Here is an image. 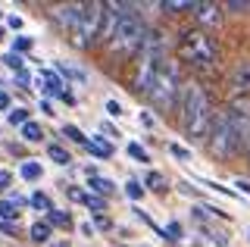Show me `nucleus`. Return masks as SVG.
I'll return each instance as SVG.
<instances>
[{
  "label": "nucleus",
  "mask_w": 250,
  "mask_h": 247,
  "mask_svg": "<svg viewBox=\"0 0 250 247\" xmlns=\"http://www.w3.org/2000/svg\"><path fill=\"white\" fill-rule=\"evenodd\" d=\"M213 122V103L197 82L182 88V132L188 138H203Z\"/></svg>",
  "instance_id": "nucleus-1"
},
{
  "label": "nucleus",
  "mask_w": 250,
  "mask_h": 247,
  "mask_svg": "<svg viewBox=\"0 0 250 247\" xmlns=\"http://www.w3.org/2000/svg\"><path fill=\"white\" fill-rule=\"evenodd\" d=\"M178 53H182L185 60H191L194 66H213L219 60L216 41L207 32H200V28H188V32H182V38H178Z\"/></svg>",
  "instance_id": "nucleus-2"
},
{
  "label": "nucleus",
  "mask_w": 250,
  "mask_h": 247,
  "mask_svg": "<svg viewBox=\"0 0 250 247\" xmlns=\"http://www.w3.org/2000/svg\"><path fill=\"white\" fill-rule=\"evenodd\" d=\"M178 91H182V84H178V69L169 66L166 60H163L160 69H156V75H153V84H150V91H147V97L153 100L156 110L169 113L172 106H175Z\"/></svg>",
  "instance_id": "nucleus-3"
},
{
  "label": "nucleus",
  "mask_w": 250,
  "mask_h": 247,
  "mask_svg": "<svg viewBox=\"0 0 250 247\" xmlns=\"http://www.w3.org/2000/svg\"><path fill=\"white\" fill-rule=\"evenodd\" d=\"M141 41H144V25H141V19L131 16V13L119 16V22H116L113 32H109V50L125 57V53H135L141 47Z\"/></svg>",
  "instance_id": "nucleus-4"
},
{
  "label": "nucleus",
  "mask_w": 250,
  "mask_h": 247,
  "mask_svg": "<svg viewBox=\"0 0 250 247\" xmlns=\"http://www.w3.org/2000/svg\"><path fill=\"white\" fill-rule=\"evenodd\" d=\"M100 28H104V3H88L82 6V16H78L75 28H72V44L75 47H91L100 38Z\"/></svg>",
  "instance_id": "nucleus-5"
},
{
  "label": "nucleus",
  "mask_w": 250,
  "mask_h": 247,
  "mask_svg": "<svg viewBox=\"0 0 250 247\" xmlns=\"http://www.w3.org/2000/svg\"><path fill=\"white\" fill-rule=\"evenodd\" d=\"M209 150L213 157L225 160L231 153V122H229V110H219L213 113V122H209Z\"/></svg>",
  "instance_id": "nucleus-6"
},
{
  "label": "nucleus",
  "mask_w": 250,
  "mask_h": 247,
  "mask_svg": "<svg viewBox=\"0 0 250 247\" xmlns=\"http://www.w3.org/2000/svg\"><path fill=\"white\" fill-rule=\"evenodd\" d=\"M191 13H194V19H197L203 28H219L222 25V13H219L216 3H194Z\"/></svg>",
  "instance_id": "nucleus-7"
},
{
  "label": "nucleus",
  "mask_w": 250,
  "mask_h": 247,
  "mask_svg": "<svg viewBox=\"0 0 250 247\" xmlns=\"http://www.w3.org/2000/svg\"><path fill=\"white\" fill-rule=\"evenodd\" d=\"M231 88L238 91V94L250 91V60H244V63L234 66V72H231Z\"/></svg>",
  "instance_id": "nucleus-8"
},
{
  "label": "nucleus",
  "mask_w": 250,
  "mask_h": 247,
  "mask_svg": "<svg viewBox=\"0 0 250 247\" xmlns=\"http://www.w3.org/2000/svg\"><path fill=\"white\" fill-rule=\"evenodd\" d=\"M78 16H82V6H78V3H69V6H60V10H57V22L66 25V28H75Z\"/></svg>",
  "instance_id": "nucleus-9"
},
{
  "label": "nucleus",
  "mask_w": 250,
  "mask_h": 247,
  "mask_svg": "<svg viewBox=\"0 0 250 247\" xmlns=\"http://www.w3.org/2000/svg\"><path fill=\"white\" fill-rule=\"evenodd\" d=\"M84 147H88L94 157H100V160H106V157H113V147L104 141V138H84Z\"/></svg>",
  "instance_id": "nucleus-10"
},
{
  "label": "nucleus",
  "mask_w": 250,
  "mask_h": 247,
  "mask_svg": "<svg viewBox=\"0 0 250 247\" xmlns=\"http://www.w3.org/2000/svg\"><path fill=\"white\" fill-rule=\"evenodd\" d=\"M144 185H147L150 191H156V194H166V191H169V182H166V175H160V172H150Z\"/></svg>",
  "instance_id": "nucleus-11"
},
{
  "label": "nucleus",
  "mask_w": 250,
  "mask_h": 247,
  "mask_svg": "<svg viewBox=\"0 0 250 247\" xmlns=\"http://www.w3.org/2000/svg\"><path fill=\"white\" fill-rule=\"evenodd\" d=\"M91 191H97L100 197H106V194H113V182L109 179H100V175H91Z\"/></svg>",
  "instance_id": "nucleus-12"
},
{
  "label": "nucleus",
  "mask_w": 250,
  "mask_h": 247,
  "mask_svg": "<svg viewBox=\"0 0 250 247\" xmlns=\"http://www.w3.org/2000/svg\"><path fill=\"white\" fill-rule=\"evenodd\" d=\"M22 179L25 182H35V179H41V163H35V160H28V163H22Z\"/></svg>",
  "instance_id": "nucleus-13"
},
{
  "label": "nucleus",
  "mask_w": 250,
  "mask_h": 247,
  "mask_svg": "<svg viewBox=\"0 0 250 247\" xmlns=\"http://www.w3.org/2000/svg\"><path fill=\"white\" fill-rule=\"evenodd\" d=\"M22 138H25V141H41L44 138V132H41V125H38V122H25V125H22Z\"/></svg>",
  "instance_id": "nucleus-14"
},
{
  "label": "nucleus",
  "mask_w": 250,
  "mask_h": 247,
  "mask_svg": "<svg viewBox=\"0 0 250 247\" xmlns=\"http://www.w3.org/2000/svg\"><path fill=\"white\" fill-rule=\"evenodd\" d=\"M47 226L69 228V226H72V216H69V213H62V210H50V222H47Z\"/></svg>",
  "instance_id": "nucleus-15"
},
{
  "label": "nucleus",
  "mask_w": 250,
  "mask_h": 247,
  "mask_svg": "<svg viewBox=\"0 0 250 247\" xmlns=\"http://www.w3.org/2000/svg\"><path fill=\"white\" fill-rule=\"evenodd\" d=\"M191 6H194V3H188V0H169V3L163 0L160 10H163V13H182V10H191Z\"/></svg>",
  "instance_id": "nucleus-16"
},
{
  "label": "nucleus",
  "mask_w": 250,
  "mask_h": 247,
  "mask_svg": "<svg viewBox=\"0 0 250 247\" xmlns=\"http://www.w3.org/2000/svg\"><path fill=\"white\" fill-rule=\"evenodd\" d=\"M31 238H35L38 244L47 241V238H50V226H47V222H35V226H31Z\"/></svg>",
  "instance_id": "nucleus-17"
},
{
  "label": "nucleus",
  "mask_w": 250,
  "mask_h": 247,
  "mask_svg": "<svg viewBox=\"0 0 250 247\" xmlns=\"http://www.w3.org/2000/svg\"><path fill=\"white\" fill-rule=\"evenodd\" d=\"M47 153H50V160H53V163H60V166H66V163H72V157H69V153H66V150H62V147H57V144H53V147H50V150H47Z\"/></svg>",
  "instance_id": "nucleus-18"
},
{
  "label": "nucleus",
  "mask_w": 250,
  "mask_h": 247,
  "mask_svg": "<svg viewBox=\"0 0 250 247\" xmlns=\"http://www.w3.org/2000/svg\"><path fill=\"white\" fill-rule=\"evenodd\" d=\"M10 122H13V125H25V122H28V110H10Z\"/></svg>",
  "instance_id": "nucleus-19"
},
{
  "label": "nucleus",
  "mask_w": 250,
  "mask_h": 247,
  "mask_svg": "<svg viewBox=\"0 0 250 247\" xmlns=\"http://www.w3.org/2000/svg\"><path fill=\"white\" fill-rule=\"evenodd\" d=\"M31 206H38V210H47V213L53 210V206H50V197H47V194H35V197H31Z\"/></svg>",
  "instance_id": "nucleus-20"
},
{
  "label": "nucleus",
  "mask_w": 250,
  "mask_h": 247,
  "mask_svg": "<svg viewBox=\"0 0 250 247\" xmlns=\"http://www.w3.org/2000/svg\"><path fill=\"white\" fill-rule=\"evenodd\" d=\"M125 194H128L131 200H138L141 194H144V188H141V182H128V185H125Z\"/></svg>",
  "instance_id": "nucleus-21"
},
{
  "label": "nucleus",
  "mask_w": 250,
  "mask_h": 247,
  "mask_svg": "<svg viewBox=\"0 0 250 247\" xmlns=\"http://www.w3.org/2000/svg\"><path fill=\"white\" fill-rule=\"evenodd\" d=\"M128 153H131L135 160H141V163H147V160H150V157H147V150L141 147V144H128Z\"/></svg>",
  "instance_id": "nucleus-22"
},
{
  "label": "nucleus",
  "mask_w": 250,
  "mask_h": 247,
  "mask_svg": "<svg viewBox=\"0 0 250 247\" xmlns=\"http://www.w3.org/2000/svg\"><path fill=\"white\" fill-rule=\"evenodd\" d=\"M84 204H88L91 206V210H104V197H97V194H84Z\"/></svg>",
  "instance_id": "nucleus-23"
},
{
  "label": "nucleus",
  "mask_w": 250,
  "mask_h": 247,
  "mask_svg": "<svg viewBox=\"0 0 250 247\" xmlns=\"http://www.w3.org/2000/svg\"><path fill=\"white\" fill-rule=\"evenodd\" d=\"M3 63L10 66V69H16V72H19V69H22V57H19V53H6V57H3Z\"/></svg>",
  "instance_id": "nucleus-24"
},
{
  "label": "nucleus",
  "mask_w": 250,
  "mask_h": 247,
  "mask_svg": "<svg viewBox=\"0 0 250 247\" xmlns=\"http://www.w3.org/2000/svg\"><path fill=\"white\" fill-rule=\"evenodd\" d=\"M62 135H66V138H72V141H78V144H84V135L78 132L75 125H66V128H62Z\"/></svg>",
  "instance_id": "nucleus-25"
},
{
  "label": "nucleus",
  "mask_w": 250,
  "mask_h": 247,
  "mask_svg": "<svg viewBox=\"0 0 250 247\" xmlns=\"http://www.w3.org/2000/svg\"><path fill=\"white\" fill-rule=\"evenodd\" d=\"M166 231H169V238H172V241H178V238H182V226H178V222H169Z\"/></svg>",
  "instance_id": "nucleus-26"
},
{
  "label": "nucleus",
  "mask_w": 250,
  "mask_h": 247,
  "mask_svg": "<svg viewBox=\"0 0 250 247\" xmlns=\"http://www.w3.org/2000/svg\"><path fill=\"white\" fill-rule=\"evenodd\" d=\"M10 182H13V175L0 169V191H6V188H10Z\"/></svg>",
  "instance_id": "nucleus-27"
},
{
  "label": "nucleus",
  "mask_w": 250,
  "mask_h": 247,
  "mask_svg": "<svg viewBox=\"0 0 250 247\" xmlns=\"http://www.w3.org/2000/svg\"><path fill=\"white\" fill-rule=\"evenodd\" d=\"M28 47H31V38H16V50H28Z\"/></svg>",
  "instance_id": "nucleus-28"
},
{
  "label": "nucleus",
  "mask_w": 250,
  "mask_h": 247,
  "mask_svg": "<svg viewBox=\"0 0 250 247\" xmlns=\"http://www.w3.org/2000/svg\"><path fill=\"white\" fill-rule=\"evenodd\" d=\"M16 226H19V222H0V228H3L6 235H16Z\"/></svg>",
  "instance_id": "nucleus-29"
},
{
  "label": "nucleus",
  "mask_w": 250,
  "mask_h": 247,
  "mask_svg": "<svg viewBox=\"0 0 250 247\" xmlns=\"http://www.w3.org/2000/svg\"><path fill=\"white\" fill-rule=\"evenodd\" d=\"M106 113H113V116H119V113H122V106H119V103H116V100H109V103H106Z\"/></svg>",
  "instance_id": "nucleus-30"
},
{
  "label": "nucleus",
  "mask_w": 250,
  "mask_h": 247,
  "mask_svg": "<svg viewBox=\"0 0 250 247\" xmlns=\"http://www.w3.org/2000/svg\"><path fill=\"white\" fill-rule=\"evenodd\" d=\"M0 110H10V94L6 91H0Z\"/></svg>",
  "instance_id": "nucleus-31"
},
{
  "label": "nucleus",
  "mask_w": 250,
  "mask_h": 247,
  "mask_svg": "<svg viewBox=\"0 0 250 247\" xmlns=\"http://www.w3.org/2000/svg\"><path fill=\"white\" fill-rule=\"evenodd\" d=\"M69 197H72V200H82V204H84V191H78V188H69Z\"/></svg>",
  "instance_id": "nucleus-32"
},
{
  "label": "nucleus",
  "mask_w": 250,
  "mask_h": 247,
  "mask_svg": "<svg viewBox=\"0 0 250 247\" xmlns=\"http://www.w3.org/2000/svg\"><path fill=\"white\" fill-rule=\"evenodd\" d=\"M247 6H250V3H241V0H231V3H229V10H247Z\"/></svg>",
  "instance_id": "nucleus-33"
},
{
  "label": "nucleus",
  "mask_w": 250,
  "mask_h": 247,
  "mask_svg": "<svg viewBox=\"0 0 250 247\" xmlns=\"http://www.w3.org/2000/svg\"><path fill=\"white\" fill-rule=\"evenodd\" d=\"M172 153H175L178 160H188V150H182V147H172Z\"/></svg>",
  "instance_id": "nucleus-34"
},
{
  "label": "nucleus",
  "mask_w": 250,
  "mask_h": 247,
  "mask_svg": "<svg viewBox=\"0 0 250 247\" xmlns=\"http://www.w3.org/2000/svg\"><path fill=\"white\" fill-rule=\"evenodd\" d=\"M238 188L244 191V194H250V182H238Z\"/></svg>",
  "instance_id": "nucleus-35"
},
{
  "label": "nucleus",
  "mask_w": 250,
  "mask_h": 247,
  "mask_svg": "<svg viewBox=\"0 0 250 247\" xmlns=\"http://www.w3.org/2000/svg\"><path fill=\"white\" fill-rule=\"evenodd\" d=\"M0 38H3V32H0Z\"/></svg>",
  "instance_id": "nucleus-36"
}]
</instances>
